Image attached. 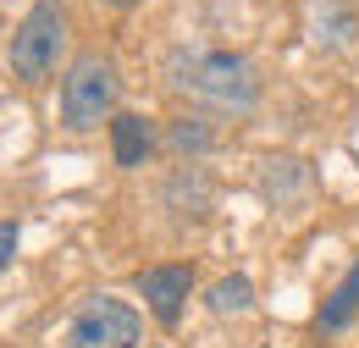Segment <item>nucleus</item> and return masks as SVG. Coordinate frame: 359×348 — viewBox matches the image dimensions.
Instances as JSON below:
<instances>
[{
    "label": "nucleus",
    "instance_id": "obj_1",
    "mask_svg": "<svg viewBox=\"0 0 359 348\" xmlns=\"http://www.w3.org/2000/svg\"><path fill=\"white\" fill-rule=\"evenodd\" d=\"M166 83L177 94H188L194 105H205V111H222V116H243L260 100L255 61H243L232 50H177L166 61Z\"/></svg>",
    "mask_w": 359,
    "mask_h": 348
},
{
    "label": "nucleus",
    "instance_id": "obj_2",
    "mask_svg": "<svg viewBox=\"0 0 359 348\" xmlns=\"http://www.w3.org/2000/svg\"><path fill=\"white\" fill-rule=\"evenodd\" d=\"M116 88H122V78H116L111 55H78L72 72H67V83H61V122L72 133L100 128L116 111Z\"/></svg>",
    "mask_w": 359,
    "mask_h": 348
},
{
    "label": "nucleus",
    "instance_id": "obj_3",
    "mask_svg": "<svg viewBox=\"0 0 359 348\" xmlns=\"http://www.w3.org/2000/svg\"><path fill=\"white\" fill-rule=\"evenodd\" d=\"M61 50H67V11L55 0H39L11 34V72L22 83H45L61 61Z\"/></svg>",
    "mask_w": 359,
    "mask_h": 348
},
{
    "label": "nucleus",
    "instance_id": "obj_4",
    "mask_svg": "<svg viewBox=\"0 0 359 348\" xmlns=\"http://www.w3.org/2000/svg\"><path fill=\"white\" fill-rule=\"evenodd\" d=\"M67 348H138V309L128 299H89L67 326Z\"/></svg>",
    "mask_w": 359,
    "mask_h": 348
},
{
    "label": "nucleus",
    "instance_id": "obj_5",
    "mask_svg": "<svg viewBox=\"0 0 359 348\" xmlns=\"http://www.w3.org/2000/svg\"><path fill=\"white\" fill-rule=\"evenodd\" d=\"M188 288H194V271H188V265H149V271L138 276V293H144V304H149V315H155L161 326H177L182 321Z\"/></svg>",
    "mask_w": 359,
    "mask_h": 348
},
{
    "label": "nucleus",
    "instance_id": "obj_6",
    "mask_svg": "<svg viewBox=\"0 0 359 348\" xmlns=\"http://www.w3.org/2000/svg\"><path fill=\"white\" fill-rule=\"evenodd\" d=\"M111 149H116V166H144V155L155 149V128H149V116L122 111V116L111 122Z\"/></svg>",
    "mask_w": 359,
    "mask_h": 348
},
{
    "label": "nucleus",
    "instance_id": "obj_7",
    "mask_svg": "<svg viewBox=\"0 0 359 348\" xmlns=\"http://www.w3.org/2000/svg\"><path fill=\"white\" fill-rule=\"evenodd\" d=\"M354 309H359V260H354V271L337 282V293L320 304V332H337V326H348V321H354Z\"/></svg>",
    "mask_w": 359,
    "mask_h": 348
},
{
    "label": "nucleus",
    "instance_id": "obj_8",
    "mask_svg": "<svg viewBox=\"0 0 359 348\" xmlns=\"http://www.w3.org/2000/svg\"><path fill=\"white\" fill-rule=\"evenodd\" d=\"M255 304V288H249V276H226L210 288V309L216 315H243V309Z\"/></svg>",
    "mask_w": 359,
    "mask_h": 348
},
{
    "label": "nucleus",
    "instance_id": "obj_9",
    "mask_svg": "<svg viewBox=\"0 0 359 348\" xmlns=\"http://www.w3.org/2000/svg\"><path fill=\"white\" fill-rule=\"evenodd\" d=\"M210 138H216V133L205 128L199 116H182L177 128L166 133V144H172V149H210Z\"/></svg>",
    "mask_w": 359,
    "mask_h": 348
},
{
    "label": "nucleus",
    "instance_id": "obj_10",
    "mask_svg": "<svg viewBox=\"0 0 359 348\" xmlns=\"http://www.w3.org/2000/svg\"><path fill=\"white\" fill-rule=\"evenodd\" d=\"M11 255H17V221H0V271L11 265Z\"/></svg>",
    "mask_w": 359,
    "mask_h": 348
},
{
    "label": "nucleus",
    "instance_id": "obj_11",
    "mask_svg": "<svg viewBox=\"0 0 359 348\" xmlns=\"http://www.w3.org/2000/svg\"><path fill=\"white\" fill-rule=\"evenodd\" d=\"M105 6H138V0H105Z\"/></svg>",
    "mask_w": 359,
    "mask_h": 348
}]
</instances>
